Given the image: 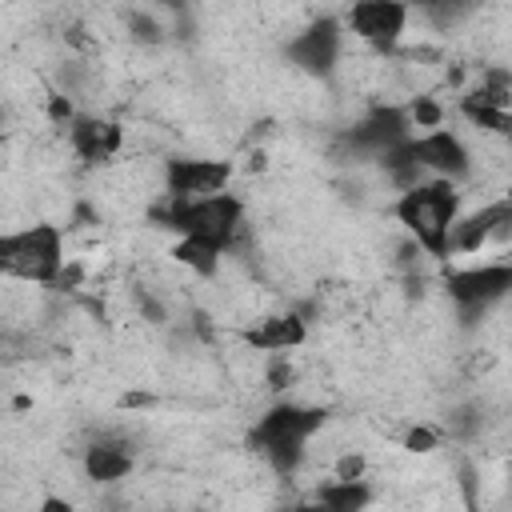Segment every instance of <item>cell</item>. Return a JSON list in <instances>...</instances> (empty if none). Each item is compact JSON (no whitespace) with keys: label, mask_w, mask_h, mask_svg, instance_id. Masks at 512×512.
<instances>
[{"label":"cell","mask_w":512,"mask_h":512,"mask_svg":"<svg viewBox=\"0 0 512 512\" xmlns=\"http://www.w3.org/2000/svg\"><path fill=\"white\" fill-rule=\"evenodd\" d=\"M460 216V192L456 180H416L412 188H400L396 220L412 232V240L428 256H448V232Z\"/></svg>","instance_id":"1"},{"label":"cell","mask_w":512,"mask_h":512,"mask_svg":"<svg viewBox=\"0 0 512 512\" xmlns=\"http://www.w3.org/2000/svg\"><path fill=\"white\" fill-rule=\"evenodd\" d=\"M324 428V412L320 408H308V404H296V400H280L272 404L256 428H252V448L276 468V472H296L300 460H304V448L308 440Z\"/></svg>","instance_id":"2"},{"label":"cell","mask_w":512,"mask_h":512,"mask_svg":"<svg viewBox=\"0 0 512 512\" xmlns=\"http://www.w3.org/2000/svg\"><path fill=\"white\" fill-rule=\"evenodd\" d=\"M64 272V236L56 224L0 232V276L16 284H56Z\"/></svg>","instance_id":"3"},{"label":"cell","mask_w":512,"mask_h":512,"mask_svg":"<svg viewBox=\"0 0 512 512\" xmlns=\"http://www.w3.org/2000/svg\"><path fill=\"white\" fill-rule=\"evenodd\" d=\"M152 216L164 228L180 232V236H196V240H212V244L228 248L232 236L244 224V204L228 188L212 192V196H200V200H168V196H160Z\"/></svg>","instance_id":"4"},{"label":"cell","mask_w":512,"mask_h":512,"mask_svg":"<svg viewBox=\"0 0 512 512\" xmlns=\"http://www.w3.org/2000/svg\"><path fill=\"white\" fill-rule=\"evenodd\" d=\"M232 180V164L228 160H212V156H172L160 168V196L168 200H200L212 192H224Z\"/></svg>","instance_id":"5"},{"label":"cell","mask_w":512,"mask_h":512,"mask_svg":"<svg viewBox=\"0 0 512 512\" xmlns=\"http://www.w3.org/2000/svg\"><path fill=\"white\" fill-rule=\"evenodd\" d=\"M408 4L404 0H352L348 4V32L376 48V52H392L400 40H404V28H408Z\"/></svg>","instance_id":"6"},{"label":"cell","mask_w":512,"mask_h":512,"mask_svg":"<svg viewBox=\"0 0 512 512\" xmlns=\"http://www.w3.org/2000/svg\"><path fill=\"white\" fill-rule=\"evenodd\" d=\"M448 296L464 308V312H488L492 304H500L512 288V264L492 260V264H472V268H456L444 280Z\"/></svg>","instance_id":"7"},{"label":"cell","mask_w":512,"mask_h":512,"mask_svg":"<svg viewBox=\"0 0 512 512\" xmlns=\"http://www.w3.org/2000/svg\"><path fill=\"white\" fill-rule=\"evenodd\" d=\"M408 152L420 172H432L440 180H460L472 172V156H468L464 140L448 128H428L420 136H408Z\"/></svg>","instance_id":"8"},{"label":"cell","mask_w":512,"mask_h":512,"mask_svg":"<svg viewBox=\"0 0 512 512\" xmlns=\"http://www.w3.org/2000/svg\"><path fill=\"white\" fill-rule=\"evenodd\" d=\"M340 44H344V28L340 20L332 16H320L316 24H308L292 44H288V56L296 68L312 72V76H328L332 64L340 60Z\"/></svg>","instance_id":"9"},{"label":"cell","mask_w":512,"mask_h":512,"mask_svg":"<svg viewBox=\"0 0 512 512\" xmlns=\"http://www.w3.org/2000/svg\"><path fill=\"white\" fill-rule=\"evenodd\" d=\"M68 148L84 160V164H108L116 160V152L124 148V128L108 116H72L68 120Z\"/></svg>","instance_id":"10"},{"label":"cell","mask_w":512,"mask_h":512,"mask_svg":"<svg viewBox=\"0 0 512 512\" xmlns=\"http://www.w3.org/2000/svg\"><path fill=\"white\" fill-rule=\"evenodd\" d=\"M512 232V204L508 200H492L480 212L456 216L452 232H448V252H476L488 240H504Z\"/></svg>","instance_id":"11"},{"label":"cell","mask_w":512,"mask_h":512,"mask_svg":"<svg viewBox=\"0 0 512 512\" xmlns=\"http://www.w3.org/2000/svg\"><path fill=\"white\" fill-rule=\"evenodd\" d=\"M304 340H308V328L296 312H268L244 328V344L256 352H272V356H284V352L300 348Z\"/></svg>","instance_id":"12"},{"label":"cell","mask_w":512,"mask_h":512,"mask_svg":"<svg viewBox=\"0 0 512 512\" xmlns=\"http://www.w3.org/2000/svg\"><path fill=\"white\" fill-rule=\"evenodd\" d=\"M132 472V448L124 440H92L84 448V476L96 484L124 480Z\"/></svg>","instance_id":"13"},{"label":"cell","mask_w":512,"mask_h":512,"mask_svg":"<svg viewBox=\"0 0 512 512\" xmlns=\"http://www.w3.org/2000/svg\"><path fill=\"white\" fill-rule=\"evenodd\" d=\"M224 252H228V248H220V244H212V240L180 236V244H176V252H172V256H176L184 268H192L196 276H216V272H220Z\"/></svg>","instance_id":"14"},{"label":"cell","mask_w":512,"mask_h":512,"mask_svg":"<svg viewBox=\"0 0 512 512\" xmlns=\"http://www.w3.org/2000/svg\"><path fill=\"white\" fill-rule=\"evenodd\" d=\"M368 500H372V488H368L364 480H340V476L316 492V504L336 508V512H356V508H364Z\"/></svg>","instance_id":"15"},{"label":"cell","mask_w":512,"mask_h":512,"mask_svg":"<svg viewBox=\"0 0 512 512\" xmlns=\"http://www.w3.org/2000/svg\"><path fill=\"white\" fill-rule=\"evenodd\" d=\"M460 112L476 124V128H484V132H496V136H504L508 128H512V116H508V108H496V104H480V100H472V96H464L460 100Z\"/></svg>","instance_id":"16"},{"label":"cell","mask_w":512,"mask_h":512,"mask_svg":"<svg viewBox=\"0 0 512 512\" xmlns=\"http://www.w3.org/2000/svg\"><path fill=\"white\" fill-rule=\"evenodd\" d=\"M336 476L340 480H364V456H352V452L340 456L336 460Z\"/></svg>","instance_id":"17"},{"label":"cell","mask_w":512,"mask_h":512,"mask_svg":"<svg viewBox=\"0 0 512 512\" xmlns=\"http://www.w3.org/2000/svg\"><path fill=\"white\" fill-rule=\"evenodd\" d=\"M404 444H408V448H412V452H428V448H432V444H436V432H428V428H412V432H408V440H404Z\"/></svg>","instance_id":"18"},{"label":"cell","mask_w":512,"mask_h":512,"mask_svg":"<svg viewBox=\"0 0 512 512\" xmlns=\"http://www.w3.org/2000/svg\"><path fill=\"white\" fill-rule=\"evenodd\" d=\"M156 4H164V8H180L184 0H156Z\"/></svg>","instance_id":"19"}]
</instances>
